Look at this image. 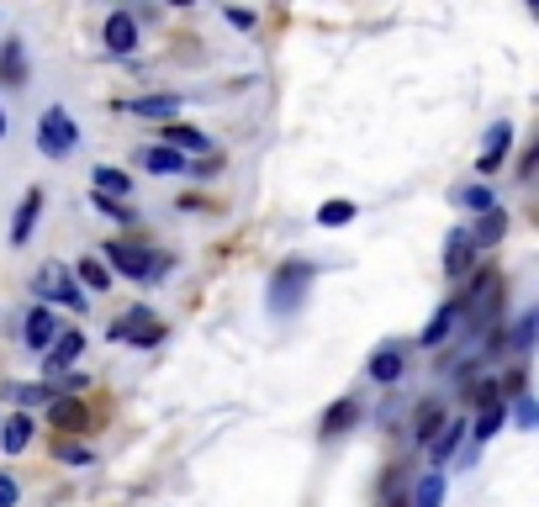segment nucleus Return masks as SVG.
Returning <instances> with one entry per match:
<instances>
[{
	"instance_id": "nucleus-1",
	"label": "nucleus",
	"mask_w": 539,
	"mask_h": 507,
	"mask_svg": "<svg viewBox=\"0 0 539 507\" xmlns=\"http://www.w3.org/2000/svg\"><path fill=\"white\" fill-rule=\"evenodd\" d=\"M37 296L48 302V312H53V307H74V312H85V302H90V296L80 291V280H74V270H69V265H43V270H37Z\"/></svg>"
},
{
	"instance_id": "nucleus-2",
	"label": "nucleus",
	"mask_w": 539,
	"mask_h": 507,
	"mask_svg": "<svg viewBox=\"0 0 539 507\" xmlns=\"http://www.w3.org/2000/svg\"><path fill=\"white\" fill-rule=\"evenodd\" d=\"M37 143H43V154L48 159H64L74 143H80V127H74V117L64 106H48L43 111V122H37Z\"/></svg>"
},
{
	"instance_id": "nucleus-3",
	"label": "nucleus",
	"mask_w": 539,
	"mask_h": 507,
	"mask_svg": "<svg viewBox=\"0 0 539 507\" xmlns=\"http://www.w3.org/2000/svg\"><path fill=\"white\" fill-rule=\"evenodd\" d=\"M111 338H127V344H138V349H154L159 338H164V328L154 323V312H148V307H133L127 317L111 323Z\"/></svg>"
},
{
	"instance_id": "nucleus-4",
	"label": "nucleus",
	"mask_w": 539,
	"mask_h": 507,
	"mask_svg": "<svg viewBox=\"0 0 539 507\" xmlns=\"http://www.w3.org/2000/svg\"><path fill=\"white\" fill-rule=\"evenodd\" d=\"M101 254H106V259H111V265H117L122 275H133V280H148L154 270H164L159 259L148 254V249H138V243H106Z\"/></svg>"
},
{
	"instance_id": "nucleus-5",
	"label": "nucleus",
	"mask_w": 539,
	"mask_h": 507,
	"mask_svg": "<svg viewBox=\"0 0 539 507\" xmlns=\"http://www.w3.org/2000/svg\"><path fill=\"white\" fill-rule=\"evenodd\" d=\"M85 354V333L80 328H59V338L48 344V354H43V370L48 375H69V365Z\"/></svg>"
},
{
	"instance_id": "nucleus-6",
	"label": "nucleus",
	"mask_w": 539,
	"mask_h": 507,
	"mask_svg": "<svg viewBox=\"0 0 539 507\" xmlns=\"http://www.w3.org/2000/svg\"><path fill=\"white\" fill-rule=\"evenodd\" d=\"M22 333H27V349H43L48 354V344L59 338V317H53L48 307H32L27 323H22Z\"/></svg>"
},
{
	"instance_id": "nucleus-7",
	"label": "nucleus",
	"mask_w": 539,
	"mask_h": 507,
	"mask_svg": "<svg viewBox=\"0 0 539 507\" xmlns=\"http://www.w3.org/2000/svg\"><path fill=\"white\" fill-rule=\"evenodd\" d=\"M106 48L111 53H133L138 48V22L127 11H111L106 16Z\"/></svg>"
},
{
	"instance_id": "nucleus-8",
	"label": "nucleus",
	"mask_w": 539,
	"mask_h": 507,
	"mask_svg": "<svg viewBox=\"0 0 539 507\" xmlns=\"http://www.w3.org/2000/svg\"><path fill=\"white\" fill-rule=\"evenodd\" d=\"M508 143H513V127H508V122H497L492 133H487V148H481V159H476V175H497V164H503Z\"/></svg>"
},
{
	"instance_id": "nucleus-9",
	"label": "nucleus",
	"mask_w": 539,
	"mask_h": 507,
	"mask_svg": "<svg viewBox=\"0 0 539 507\" xmlns=\"http://www.w3.org/2000/svg\"><path fill=\"white\" fill-rule=\"evenodd\" d=\"M164 148H170V154H196V159H207V138L196 133V127H180V122H170L164 127Z\"/></svg>"
},
{
	"instance_id": "nucleus-10",
	"label": "nucleus",
	"mask_w": 539,
	"mask_h": 507,
	"mask_svg": "<svg viewBox=\"0 0 539 507\" xmlns=\"http://www.w3.org/2000/svg\"><path fill=\"white\" fill-rule=\"evenodd\" d=\"M471 265H476L471 233H450V243H444V270H450V275H471Z\"/></svg>"
},
{
	"instance_id": "nucleus-11",
	"label": "nucleus",
	"mask_w": 539,
	"mask_h": 507,
	"mask_svg": "<svg viewBox=\"0 0 539 507\" xmlns=\"http://www.w3.org/2000/svg\"><path fill=\"white\" fill-rule=\"evenodd\" d=\"M37 212H43V191H27V196H22V206H16V222H11V243H16V249H22V243L32 238Z\"/></svg>"
},
{
	"instance_id": "nucleus-12",
	"label": "nucleus",
	"mask_w": 539,
	"mask_h": 507,
	"mask_svg": "<svg viewBox=\"0 0 539 507\" xmlns=\"http://www.w3.org/2000/svg\"><path fill=\"white\" fill-rule=\"evenodd\" d=\"M455 323H460V302H444V307L434 312V323L423 328V338H418V344H423V349H439L444 338H450V328H455Z\"/></svg>"
},
{
	"instance_id": "nucleus-13",
	"label": "nucleus",
	"mask_w": 539,
	"mask_h": 507,
	"mask_svg": "<svg viewBox=\"0 0 539 507\" xmlns=\"http://www.w3.org/2000/svg\"><path fill=\"white\" fill-rule=\"evenodd\" d=\"M122 111H133V117H164L170 122L180 111V96H138V101H122Z\"/></svg>"
},
{
	"instance_id": "nucleus-14",
	"label": "nucleus",
	"mask_w": 539,
	"mask_h": 507,
	"mask_svg": "<svg viewBox=\"0 0 539 507\" xmlns=\"http://www.w3.org/2000/svg\"><path fill=\"white\" fill-rule=\"evenodd\" d=\"M27 444H32V418L16 412V418H6V428H0V449H6V455H22Z\"/></svg>"
},
{
	"instance_id": "nucleus-15",
	"label": "nucleus",
	"mask_w": 539,
	"mask_h": 507,
	"mask_svg": "<svg viewBox=\"0 0 539 507\" xmlns=\"http://www.w3.org/2000/svg\"><path fill=\"white\" fill-rule=\"evenodd\" d=\"M143 169H154V175H185V159L180 154H170L164 143H154V148H143Z\"/></svg>"
},
{
	"instance_id": "nucleus-16",
	"label": "nucleus",
	"mask_w": 539,
	"mask_h": 507,
	"mask_svg": "<svg viewBox=\"0 0 539 507\" xmlns=\"http://www.w3.org/2000/svg\"><path fill=\"white\" fill-rule=\"evenodd\" d=\"M53 423H59L64 434H80V428H90V412H85V402L59 397V402H53Z\"/></svg>"
},
{
	"instance_id": "nucleus-17",
	"label": "nucleus",
	"mask_w": 539,
	"mask_h": 507,
	"mask_svg": "<svg viewBox=\"0 0 539 507\" xmlns=\"http://www.w3.org/2000/svg\"><path fill=\"white\" fill-rule=\"evenodd\" d=\"M503 233H508V217H503V206H492V212L481 217V228L471 233V243H476V249H487V243H497Z\"/></svg>"
},
{
	"instance_id": "nucleus-18",
	"label": "nucleus",
	"mask_w": 539,
	"mask_h": 507,
	"mask_svg": "<svg viewBox=\"0 0 539 507\" xmlns=\"http://www.w3.org/2000/svg\"><path fill=\"white\" fill-rule=\"evenodd\" d=\"M402 375V349H381L376 360H370V381H381V386H392Z\"/></svg>"
},
{
	"instance_id": "nucleus-19",
	"label": "nucleus",
	"mask_w": 539,
	"mask_h": 507,
	"mask_svg": "<svg viewBox=\"0 0 539 507\" xmlns=\"http://www.w3.org/2000/svg\"><path fill=\"white\" fill-rule=\"evenodd\" d=\"M439 428H444V407H439V402H429V407L418 412L413 434H418V444H434V439H439Z\"/></svg>"
},
{
	"instance_id": "nucleus-20",
	"label": "nucleus",
	"mask_w": 539,
	"mask_h": 507,
	"mask_svg": "<svg viewBox=\"0 0 539 507\" xmlns=\"http://www.w3.org/2000/svg\"><path fill=\"white\" fill-rule=\"evenodd\" d=\"M96 191H101L106 201H111V196H117V201H122L127 191H133V180H127V175H122V169H96Z\"/></svg>"
},
{
	"instance_id": "nucleus-21",
	"label": "nucleus",
	"mask_w": 539,
	"mask_h": 507,
	"mask_svg": "<svg viewBox=\"0 0 539 507\" xmlns=\"http://www.w3.org/2000/svg\"><path fill=\"white\" fill-rule=\"evenodd\" d=\"M460 439H466V423H460V418H455V423H444V428H439V439H434V460H450L455 449H460Z\"/></svg>"
},
{
	"instance_id": "nucleus-22",
	"label": "nucleus",
	"mask_w": 539,
	"mask_h": 507,
	"mask_svg": "<svg viewBox=\"0 0 539 507\" xmlns=\"http://www.w3.org/2000/svg\"><path fill=\"white\" fill-rule=\"evenodd\" d=\"M0 80L6 85H22L27 69H22V43H6V53H0Z\"/></svg>"
},
{
	"instance_id": "nucleus-23",
	"label": "nucleus",
	"mask_w": 539,
	"mask_h": 507,
	"mask_svg": "<svg viewBox=\"0 0 539 507\" xmlns=\"http://www.w3.org/2000/svg\"><path fill=\"white\" fill-rule=\"evenodd\" d=\"M444 502V476L439 471H429L418 481V492H413V507H439Z\"/></svg>"
},
{
	"instance_id": "nucleus-24",
	"label": "nucleus",
	"mask_w": 539,
	"mask_h": 507,
	"mask_svg": "<svg viewBox=\"0 0 539 507\" xmlns=\"http://www.w3.org/2000/svg\"><path fill=\"white\" fill-rule=\"evenodd\" d=\"M503 418H508V412H503V402H487V407H481V418H476V428H471V434H476V439H492L497 428H503Z\"/></svg>"
},
{
	"instance_id": "nucleus-25",
	"label": "nucleus",
	"mask_w": 539,
	"mask_h": 507,
	"mask_svg": "<svg viewBox=\"0 0 539 507\" xmlns=\"http://www.w3.org/2000/svg\"><path fill=\"white\" fill-rule=\"evenodd\" d=\"M349 217H355V206H349V201H323V206H318V222H323V228H344Z\"/></svg>"
},
{
	"instance_id": "nucleus-26",
	"label": "nucleus",
	"mask_w": 539,
	"mask_h": 507,
	"mask_svg": "<svg viewBox=\"0 0 539 507\" xmlns=\"http://www.w3.org/2000/svg\"><path fill=\"white\" fill-rule=\"evenodd\" d=\"M355 412H360L355 402H339V407H333L328 418H323V434H344V428L355 423Z\"/></svg>"
},
{
	"instance_id": "nucleus-27",
	"label": "nucleus",
	"mask_w": 539,
	"mask_h": 507,
	"mask_svg": "<svg viewBox=\"0 0 539 507\" xmlns=\"http://www.w3.org/2000/svg\"><path fill=\"white\" fill-rule=\"evenodd\" d=\"M80 280H85L90 291H106V286H111V270L101 265V259H85V265H80Z\"/></svg>"
},
{
	"instance_id": "nucleus-28",
	"label": "nucleus",
	"mask_w": 539,
	"mask_h": 507,
	"mask_svg": "<svg viewBox=\"0 0 539 507\" xmlns=\"http://www.w3.org/2000/svg\"><path fill=\"white\" fill-rule=\"evenodd\" d=\"M48 397H53L48 386H22V391H16V402H22V407H37V402H48Z\"/></svg>"
},
{
	"instance_id": "nucleus-29",
	"label": "nucleus",
	"mask_w": 539,
	"mask_h": 507,
	"mask_svg": "<svg viewBox=\"0 0 539 507\" xmlns=\"http://www.w3.org/2000/svg\"><path fill=\"white\" fill-rule=\"evenodd\" d=\"M460 201H466V206H481V212H492V196L481 191V185H466V191H460Z\"/></svg>"
},
{
	"instance_id": "nucleus-30",
	"label": "nucleus",
	"mask_w": 539,
	"mask_h": 507,
	"mask_svg": "<svg viewBox=\"0 0 539 507\" xmlns=\"http://www.w3.org/2000/svg\"><path fill=\"white\" fill-rule=\"evenodd\" d=\"M96 212H101V217H117V222H127V217H133L122 201H106V196H96Z\"/></svg>"
},
{
	"instance_id": "nucleus-31",
	"label": "nucleus",
	"mask_w": 539,
	"mask_h": 507,
	"mask_svg": "<svg viewBox=\"0 0 539 507\" xmlns=\"http://www.w3.org/2000/svg\"><path fill=\"white\" fill-rule=\"evenodd\" d=\"M59 460L64 465H90V455H85V449H74L69 439H59Z\"/></svg>"
},
{
	"instance_id": "nucleus-32",
	"label": "nucleus",
	"mask_w": 539,
	"mask_h": 507,
	"mask_svg": "<svg viewBox=\"0 0 539 507\" xmlns=\"http://www.w3.org/2000/svg\"><path fill=\"white\" fill-rule=\"evenodd\" d=\"M534 418H539L534 402H529V397H518V428H534Z\"/></svg>"
},
{
	"instance_id": "nucleus-33",
	"label": "nucleus",
	"mask_w": 539,
	"mask_h": 507,
	"mask_svg": "<svg viewBox=\"0 0 539 507\" xmlns=\"http://www.w3.org/2000/svg\"><path fill=\"white\" fill-rule=\"evenodd\" d=\"M16 497H22V492H16V481L0 476V507H16Z\"/></svg>"
},
{
	"instance_id": "nucleus-34",
	"label": "nucleus",
	"mask_w": 539,
	"mask_h": 507,
	"mask_svg": "<svg viewBox=\"0 0 539 507\" xmlns=\"http://www.w3.org/2000/svg\"><path fill=\"white\" fill-rule=\"evenodd\" d=\"M529 338H534V317H524V323H518V333H513V344H518V349H529Z\"/></svg>"
},
{
	"instance_id": "nucleus-35",
	"label": "nucleus",
	"mask_w": 539,
	"mask_h": 507,
	"mask_svg": "<svg viewBox=\"0 0 539 507\" xmlns=\"http://www.w3.org/2000/svg\"><path fill=\"white\" fill-rule=\"evenodd\" d=\"M228 22H233V27H244V32H249V27H254V11H228Z\"/></svg>"
},
{
	"instance_id": "nucleus-36",
	"label": "nucleus",
	"mask_w": 539,
	"mask_h": 507,
	"mask_svg": "<svg viewBox=\"0 0 539 507\" xmlns=\"http://www.w3.org/2000/svg\"><path fill=\"white\" fill-rule=\"evenodd\" d=\"M0 138H6V111H0Z\"/></svg>"
}]
</instances>
